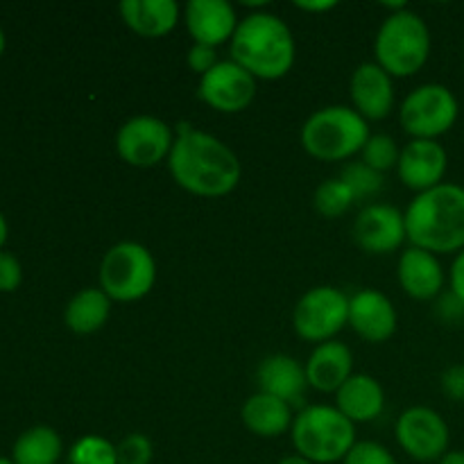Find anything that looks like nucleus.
<instances>
[{
	"mask_svg": "<svg viewBox=\"0 0 464 464\" xmlns=\"http://www.w3.org/2000/svg\"><path fill=\"white\" fill-rule=\"evenodd\" d=\"M397 279L403 293L417 302H433L444 293L447 272H444L440 256L420 247L403 249L399 256Z\"/></svg>",
	"mask_w": 464,
	"mask_h": 464,
	"instance_id": "f3484780",
	"label": "nucleus"
},
{
	"mask_svg": "<svg viewBox=\"0 0 464 464\" xmlns=\"http://www.w3.org/2000/svg\"><path fill=\"white\" fill-rule=\"evenodd\" d=\"M406 216L408 243L435 254H458L464 249V186L444 181L415 195Z\"/></svg>",
	"mask_w": 464,
	"mask_h": 464,
	"instance_id": "f03ea898",
	"label": "nucleus"
},
{
	"mask_svg": "<svg viewBox=\"0 0 464 464\" xmlns=\"http://www.w3.org/2000/svg\"><path fill=\"white\" fill-rule=\"evenodd\" d=\"M440 388H442V394L453 403H464V365L458 362V365L447 367L440 376Z\"/></svg>",
	"mask_w": 464,
	"mask_h": 464,
	"instance_id": "72a5a7b5",
	"label": "nucleus"
},
{
	"mask_svg": "<svg viewBox=\"0 0 464 464\" xmlns=\"http://www.w3.org/2000/svg\"><path fill=\"white\" fill-rule=\"evenodd\" d=\"M334 397L335 408L356 426L379 420L385 411L383 385L370 374H353Z\"/></svg>",
	"mask_w": 464,
	"mask_h": 464,
	"instance_id": "4be33fe9",
	"label": "nucleus"
},
{
	"mask_svg": "<svg viewBox=\"0 0 464 464\" xmlns=\"http://www.w3.org/2000/svg\"><path fill=\"white\" fill-rule=\"evenodd\" d=\"M370 136V122L356 109L347 104H329L306 118L299 139L313 159L340 163L361 154Z\"/></svg>",
	"mask_w": 464,
	"mask_h": 464,
	"instance_id": "20e7f679",
	"label": "nucleus"
},
{
	"mask_svg": "<svg viewBox=\"0 0 464 464\" xmlns=\"http://www.w3.org/2000/svg\"><path fill=\"white\" fill-rule=\"evenodd\" d=\"M340 179L349 186V190L353 193L356 202H370L376 195L383 190L385 177L381 172L372 170L370 166H365L362 161H352L343 168L340 172Z\"/></svg>",
	"mask_w": 464,
	"mask_h": 464,
	"instance_id": "bb28decb",
	"label": "nucleus"
},
{
	"mask_svg": "<svg viewBox=\"0 0 464 464\" xmlns=\"http://www.w3.org/2000/svg\"><path fill=\"white\" fill-rule=\"evenodd\" d=\"M438 464H464V451H462V449H456V451H449L447 456H444Z\"/></svg>",
	"mask_w": 464,
	"mask_h": 464,
	"instance_id": "4c0bfd02",
	"label": "nucleus"
},
{
	"mask_svg": "<svg viewBox=\"0 0 464 464\" xmlns=\"http://www.w3.org/2000/svg\"><path fill=\"white\" fill-rule=\"evenodd\" d=\"M430 48L433 39L426 21L406 7L381 23L374 39V62L394 80H403L426 66Z\"/></svg>",
	"mask_w": 464,
	"mask_h": 464,
	"instance_id": "39448f33",
	"label": "nucleus"
},
{
	"mask_svg": "<svg viewBox=\"0 0 464 464\" xmlns=\"http://www.w3.org/2000/svg\"><path fill=\"white\" fill-rule=\"evenodd\" d=\"M353 204H356V198L340 177L322 181L315 188V195H313V207L326 220H335V218L344 216Z\"/></svg>",
	"mask_w": 464,
	"mask_h": 464,
	"instance_id": "a878e982",
	"label": "nucleus"
},
{
	"mask_svg": "<svg viewBox=\"0 0 464 464\" xmlns=\"http://www.w3.org/2000/svg\"><path fill=\"white\" fill-rule=\"evenodd\" d=\"M0 464H14L12 458H0Z\"/></svg>",
	"mask_w": 464,
	"mask_h": 464,
	"instance_id": "79ce46f5",
	"label": "nucleus"
},
{
	"mask_svg": "<svg viewBox=\"0 0 464 464\" xmlns=\"http://www.w3.org/2000/svg\"><path fill=\"white\" fill-rule=\"evenodd\" d=\"M122 23L143 39H163L179 23L175 0H122L118 5Z\"/></svg>",
	"mask_w": 464,
	"mask_h": 464,
	"instance_id": "412c9836",
	"label": "nucleus"
},
{
	"mask_svg": "<svg viewBox=\"0 0 464 464\" xmlns=\"http://www.w3.org/2000/svg\"><path fill=\"white\" fill-rule=\"evenodd\" d=\"M198 98L218 113H240L256 98V80L234 59L218 62L199 77Z\"/></svg>",
	"mask_w": 464,
	"mask_h": 464,
	"instance_id": "f8f14e48",
	"label": "nucleus"
},
{
	"mask_svg": "<svg viewBox=\"0 0 464 464\" xmlns=\"http://www.w3.org/2000/svg\"><path fill=\"white\" fill-rule=\"evenodd\" d=\"M175 145V131L157 116H134L121 125L116 134V152L127 166L148 168L168 161Z\"/></svg>",
	"mask_w": 464,
	"mask_h": 464,
	"instance_id": "9b49d317",
	"label": "nucleus"
},
{
	"mask_svg": "<svg viewBox=\"0 0 464 464\" xmlns=\"http://www.w3.org/2000/svg\"><path fill=\"white\" fill-rule=\"evenodd\" d=\"M438 315L449 324H456V322L464 320V302L458 299L451 290L442 293L438 297Z\"/></svg>",
	"mask_w": 464,
	"mask_h": 464,
	"instance_id": "f704fd0d",
	"label": "nucleus"
},
{
	"mask_svg": "<svg viewBox=\"0 0 464 464\" xmlns=\"http://www.w3.org/2000/svg\"><path fill=\"white\" fill-rule=\"evenodd\" d=\"M186 62H188V68L195 72V75H207L211 68L218 66V53L216 48L211 45H204V44H193L188 48V54H186Z\"/></svg>",
	"mask_w": 464,
	"mask_h": 464,
	"instance_id": "473e14b6",
	"label": "nucleus"
},
{
	"mask_svg": "<svg viewBox=\"0 0 464 464\" xmlns=\"http://www.w3.org/2000/svg\"><path fill=\"white\" fill-rule=\"evenodd\" d=\"M5 48H7V36H5L3 27H0V57L5 54Z\"/></svg>",
	"mask_w": 464,
	"mask_h": 464,
	"instance_id": "a19ab883",
	"label": "nucleus"
},
{
	"mask_svg": "<svg viewBox=\"0 0 464 464\" xmlns=\"http://www.w3.org/2000/svg\"><path fill=\"white\" fill-rule=\"evenodd\" d=\"M23 284V266L12 252H0V293H16Z\"/></svg>",
	"mask_w": 464,
	"mask_h": 464,
	"instance_id": "2f4dec72",
	"label": "nucleus"
},
{
	"mask_svg": "<svg viewBox=\"0 0 464 464\" xmlns=\"http://www.w3.org/2000/svg\"><path fill=\"white\" fill-rule=\"evenodd\" d=\"M394 435L408 458L417 462H440L451 449V429L438 411L411 406L397 417Z\"/></svg>",
	"mask_w": 464,
	"mask_h": 464,
	"instance_id": "9d476101",
	"label": "nucleus"
},
{
	"mask_svg": "<svg viewBox=\"0 0 464 464\" xmlns=\"http://www.w3.org/2000/svg\"><path fill=\"white\" fill-rule=\"evenodd\" d=\"M240 420H243L245 429L252 435L263 440H275L281 435L290 433L295 421L293 406L281 399L270 397L266 392H256L243 403L240 411Z\"/></svg>",
	"mask_w": 464,
	"mask_h": 464,
	"instance_id": "5701e85b",
	"label": "nucleus"
},
{
	"mask_svg": "<svg viewBox=\"0 0 464 464\" xmlns=\"http://www.w3.org/2000/svg\"><path fill=\"white\" fill-rule=\"evenodd\" d=\"M184 23L193 44L218 48L234 39L240 18L227 0H190L184 9Z\"/></svg>",
	"mask_w": 464,
	"mask_h": 464,
	"instance_id": "a211bd4d",
	"label": "nucleus"
},
{
	"mask_svg": "<svg viewBox=\"0 0 464 464\" xmlns=\"http://www.w3.org/2000/svg\"><path fill=\"white\" fill-rule=\"evenodd\" d=\"M98 281V288L111 302H139L148 297L157 284V261L145 245L122 240L102 256Z\"/></svg>",
	"mask_w": 464,
	"mask_h": 464,
	"instance_id": "0eeeda50",
	"label": "nucleus"
},
{
	"mask_svg": "<svg viewBox=\"0 0 464 464\" xmlns=\"http://www.w3.org/2000/svg\"><path fill=\"white\" fill-rule=\"evenodd\" d=\"M279 464H313V462L306 460V458H302L299 453H290V456L281 458Z\"/></svg>",
	"mask_w": 464,
	"mask_h": 464,
	"instance_id": "ea45409f",
	"label": "nucleus"
},
{
	"mask_svg": "<svg viewBox=\"0 0 464 464\" xmlns=\"http://www.w3.org/2000/svg\"><path fill=\"white\" fill-rule=\"evenodd\" d=\"M295 7L306 14H326L338 7V3H334V0H320V3H297Z\"/></svg>",
	"mask_w": 464,
	"mask_h": 464,
	"instance_id": "e433bc0d",
	"label": "nucleus"
},
{
	"mask_svg": "<svg viewBox=\"0 0 464 464\" xmlns=\"http://www.w3.org/2000/svg\"><path fill=\"white\" fill-rule=\"evenodd\" d=\"M290 438L295 453L313 464L343 462L358 442L356 424H352L338 408L326 403L302 408L295 415Z\"/></svg>",
	"mask_w": 464,
	"mask_h": 464,
	"instance_id": "423d86ee",
	"label": "nucleus"
},
{
	"mask_svg": "<svg viewBox=\"0 0 464 464\" xmlns=\"http://www.w3.org/2000/svg\"><path fill=\"white\" fill-rule=\"evenodd\" d=\"M256 385L258 392H266L290 406H297L302 403L304 392L308 388L306 367L288 353H275V356L263 358L258 365Z\"/></svg>",
	"mask_w": 464,
	"mask_h": 464,
	"instance_id": "aec40b11",
	"label": "nucleus"
},
{
	"mask_svg": "<svg viewBox=\"0 0 464 464\" xmlns=\"http://www.w3.org/2000/svg\"><path fill=\"white\" fill-rule=\"evenodd\" d=\"M62 456V435L53 426L44 424L23 430L12 447L14 464H57Z\"/></svg>",
	"mask_w": 464,
	"mask_h": 464,
	"instance_id": "393cba45",
	"label": "nucleus"
},
{
	"mask_svg": "<svg viewBox=\"0 0 464 464\" xmlns=\"http://www.w3.org/2000/svg\"><path fill=\"white\" fill-rule=\"evenodd\" d=\"M168 170L179 188L204 199L225 198L240 184V159L225 140L181 122L168 157Z\"/></svg>",
	"mask_w": 464,
	"mask_h": 464,
	"instance_id": "f257e3e1",
	"label": "nucleus"
},
{
	"mask_svg": "<svg viewBox=\"0 0 464 464\" xmlns=\"http://www.w3.org/2000/svg\"><path fill=\"white\" fill-rule=\"evenodd\" d=\"M397 308L381 290L362 288L349 297L347 326L365 343H388L397 334Z\"/></svg>",
	"mask_w": 464,
	"mask_h": 464,
	"instance_id": "2eb2a0df",
	"label": "nucleus"
},
{
	"mask_svg": "<svg viewBox=\"0 0 464 464\" xmlns=\"http://www.w3.org/2000/svg\"><path fill=\"white\" fill-rule=\"evenodd\" d=\"M449 290L464 302V249L453 256L451 270H449Z\"/></svg>",
	"mask_w": 464,
	"mask_h": 464,
	"instance_id": "c9c22d12",
	"label": "nucleus"
},
{
	"mask_svg": "<svg viewBox=\"0 0 464 464\" xmlns=\"http://www.w3.org/2000/svg\"><path fill=\"white\" fill-rule=\"evenodd\" d=\"M352 234L362 252L372 256H388L408 240L406 216L392 204L370 202L353 220Z\"/></svg>",
	"mask_w": 464,
	"mask_h": 464,
	"instance_id": "ddd939ff",
	"label": "nucleus"
},
{
	"mask_svg": "<svg viewBox=\"0 0 464 464\" xmlns=\"http://www.w3.org/2000/svg\"><path fill=\"white\" fill-rule=\"evenodd\" d=\"M449 170V154L440 140L411 139L401 148L397 175L406 188L417 195L444 184Z\"/></svg>",
	"mask_w": 464,
	"mask_h": 464,
	"instance_id": "4468645a",
	"label": "nucleus"
},
{
	"mask_svg": "<svg viewBox=\"0 0 464 464\" xmlns=\"http://www.w3.org/2000/svg\"><path fill=\"white\" fill-rule=\"evenodd\" d=\"M7 238H9V225H7V218H5V213L0 211V252H3L5 245H7Z\"/></svg>",
	"mask_w": 464,
	"mask_h": 464,
	"instance_id": "58836bf2",
	"label": "nucleus"
},
{
	"mask_svg": "<svg viewBox=\"0 0 464 464\" xmlns=\"http://www.w3.org/2000/svg\"><path fill=\"white\" fill-rule=\"evenodd\" d=\"M118 464H152L154 444L148 435L130 433L116 444Z\"/></svg>",
	"mask_w": 464,
	"mask_h": 464,
	"instance_id": "c756f323",
	"label": "nucleus"
},
{
	"mask_svg": "<svg viewBox=\"0 0 464 464\" xmlns=\"http://www.w3.org/2000/svg\"><path fill=\"white\" fill-rule=\"evenodd\" d=\"M352 107L370 121H385L394 109V77L376 62H365L353 71L349 82Z\"/></svg>",
	"mask_w": 464,
	"mask_h": 464,
	"instance_id": "dca6fc26",
	"label": "nucleus"
},
{
	"mask_svg": "<svg viewBox=\"0 0 464 464\" xmlns=\"http://www.w3.org/2000/svg\"><path fill=\"white\" fill-rule=\"evenodd\" d=\"M68 464H118L116 444L102 435H82L68 451Z\"/></svg>",
	"mask_w": 464,
	"mask_h": 464,
	"instance_id": "cd10ccee",
	"label": "nucleus"
},
{
	"mask_svg": "<svg viewBox=\"0 0 464 464\" xmlns=\"http://www.w3.org/2000/svg\"><path fill=\"white\" fill-rule=\"evenodd\" d=\"M349 295L335 285H315L299 297L293 311V326L306 343H329L347 326Z\"/></svg>",
	"mask_w": 464,
	"mask_h": 464,
	"instance_id": "1a4fd4ad",
	"label": "nucleus"
},
{
	"mask_svg": "<svg viewBox=\"0 0 464 464\" xmlns=\"http://www.w3.org/2000/svg\"><path fill=\"white\" fill-rule=\"evenodd\" d=\"M460 116V102L449 86L426 82L412 89L399 107V122L411 139L438 140L449 134Z\"/></svg>",
	"mask_w": 464,
	"mask_h": 464,
	"instance_id": "6e6552de",
	"label": "nucleus"
},
{
	"mask_svg": "<svg viewBox=\"0 0 464 464\" xmlns=\"http://www.w3.org/2000/svg\"><path fill=\"white\" fill-rule=\"evenodd\" d=\"M401 157V148L390 134H372L367 139L365 148L361 152V161L370 166L372 170L385 175L388 170H394Z\"/></svg>",
	"mask_w": 464,
	"mask_h": 464,
	"instance_id": "c85d7f7f",
	"label": "nucleus"
},
{
	"mask_svg": "<svg viewBox=\"0 0 464 464\" xmlns=\"http://www.w3.org/2000/svg\"><path fill=\"white\" fill-rule=\"evenodd\" d=\"M111 299L100 288H84L72 295L63 308V322L68 331L77 335L98 334L111 315Z\"/></svg>",
	"mask_w": 464,
	"mask_h": 464,
	"instance_id": "b1692460",
	"label": "nucleus"
},
{
	"mask_svg": "<svg viewBox=\"0 0 464 464\" xmlns=\"http://www.w3.org/2000/svg\"><path fill=\"white\" fill-rule=\"evenodd\" d=\"M231 44V59L254 80L275 82L293 71L297 45L284 18L270 12H252L240 18Z\"/></svg>",
	"mask_w": 464,
	"mask_h": 464,
	"instance_id": "7ed1b4c3",
	"label": "nucleus"
},
{
	"mask_svg": "<svg viewBox=\"0 0 464 464\" xmlns=\"http://www.w3.org/2000/svg\"><path fill=\"white\" fill-rule=\"evenodd\" d=\"M308 388L335 394L353 376V353L340 340L315 344L306 361Z\"/></svg>",
	"mask_w": 464,
	"mask_h": 464,
	"instance_id": "6ab92c4d",
	"label": "nucleus"
},
{
	"mask_svg": "<svg viewBox=\"0 0 464 464\" xmlns=\"http://www.w3.org/2000/svg\"><path fill=\"white\" fill-rule=\"evenodd\" d=\"M343 464H399L394 453L383 444L374 442V440H361L353 444L349 456L344 458Z\"/></svg>",
	"mask_w": 464,
	"mask_h": 464,
	"instance_id": "7c9ffc66",
	"label": "nucleus"
}]
</instances>
